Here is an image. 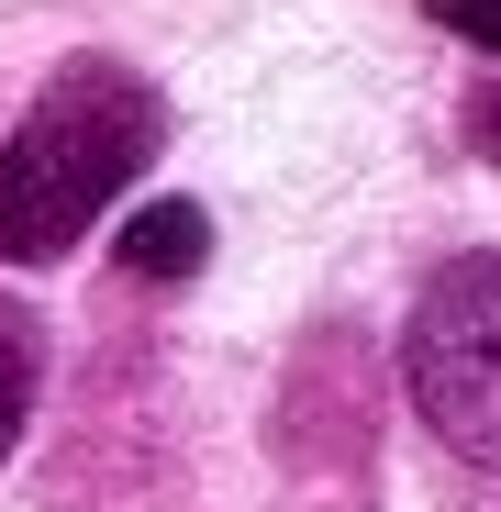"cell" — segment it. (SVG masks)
<instances>
[{"instance_id":"1","label":"cell","mask_w":501,"mask_h":512,"mask_svg":"<svg viewBox=\"0 0 501 512\" xmlns=\"http://www.w3.org/2000/svg\"><path fill=\"white\" fill-rule=\"evenodd\" d=\"M156 90L145 78H123L112 56H78L45 78V101L23 112V134L0 145V256L12 268H45V256H67L78 234L101 223L112 190L145 179L156 156Z\"/></svg>"},{"instance_id":"2","label":"cell","mask_w":501,"mask_h":512,"mask_svg":"<svg viewBox=\"0 0 501 512\" xmlns=\"http://www.w3.org/2000/svg\"><path fill=\"white\" fill-rule=\"evenodd\" d=\"M401 379H412V412L435 423V446H457L468 468H501V256H457L412 301Z\"/></svg>"},{"instance_id":"3","label":"cell","mask_w":501,"mask_h":512,"mask_svg":"<svg viewBox=\"0 0 501 512\" xmlns=\"http://www.w3.org/2000/svg\"><path fill=\"white\" fill-rule=\"evenodd\" d=\"M201 256H212V212H201V201H145V212L123 223V279H145V290L201 279Z\"/></svg>"},{"instance_id":"4","label":"cell","mask_w":501,"mask_h":512,"mask_svg":"<svg viewBox=\"0 0 501 512\" xmlns=\"http://www.w3.org/2000/svg\"><path fill=\"white\" fill-rule=\"evenodd\" d=\"M23 412H34V334L0 312V457L23 446Z\"/></svg>"},{"instance_id":"5","label":"cell","mask_w":501,"mask_h":512,"mask_svg":"<svg viewBox=\"0 0 501 512\" xmlns=\"http://www.w3.org/2000/svg\"><path fill=\"white\" fill-rule=\"evenodd\" d=\"M424 12H435L457 45H490V56H501V0H424Z\"/></svg>"},{"instance_id":"6","label":"cell","mask_w":501,"mask_h":512,"mask_svg":"<svg viewBox=\"0 0 501 512\" xmlns=\"http://www.w3.org/2000/svg\"><path fill=\"white\" fill-rule=\"evenodd\" d=\"M490 156H501V123H490Z\"/></svg>"}]
</instances>
